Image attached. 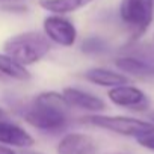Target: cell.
<instances>
[{
  "label": "cell",
  "mask_w": 154,
  "mask_h": 154,
  "mask_svg": "<svg viewBox=\"0 0 154 154\" xmlns=\"http://www.w3.org/2000/svg\"><path fill=\"white\" fill-rule=\"evenodd\" d=\"M69 107L62 94L54 91L41 92L24 110V119L41 131L56 133L68 125Z\"/></svg>",
  "instance_id": "1"
},
{
  "label": "cell",
  "mask_w": 154,
  "mask_h": 154,
  "mask_svg": "<svg viewBox=\"0 0 154 154\" xmlns=\"http://www.w3.org/2000/svg\"><path fill=\"white\" fill-rule=\"evenodd\" d=\"M0 74L20 82H27L32 77L30 71H27L24 65L18 63L15 59L9 57L5 53H0Z\"/></svg>",
  "instance_id": "12"
},
{
  "label": "cell",
  "mask_w": 154,
  "mask_h": 154,
  "mask_svg": "<svg viewBox=\"0 0 154 154\" xmlns=\"http://www.w3.org/2000/svg\"><path fill=\"white\" fill-rule=\"evenodd\" d=\"M20 154H44V152H39V151H30V149H24L23 152Z\"/></svg>",
  "instance_id": "17"
},
{
  "label": "cell",
  "mask_w": 154,
  "mask_h": 154,
  "mask_svg": "<svg viewBox=\"0 0 154 154\" xmlns=\"http://www.w3.org/2000/svg\"><path fill=\"white\" fill-rule=\"evenodd\" d=\"M85 79L91 83H95L98 86L106 88H116L128 83V77L122 72H116L107 68H91L85 72Z\"/></svg>",
  "instance_id": "10"
},
{
  "label": "cell",
  "mask_w": 154,
  "mask_h": 154,
  "mask_svg": "<svg viewBox=\"0 0 154 154\" xmlns=\"http://www.w3.org/2000/svg\"><path fill=\"white\" fill-rule=\"evenodd\" d=\"M51 44L48 38L39 32H24L5 41V54L15 59L21 65H33L48 54Z\"/></svg>",
  "instance_id": "2"
},
{
  "label": "cell",
  "mask_w": 154,
  "mask_h": 154,
  "mask_svg": "<svg viewBox=\"0 0 154 154\" xmlns=\"http://www.w3.org/2000/svg\"><path fill=\"white\" fill-rule=\"evenodd\" d=\"M2 118H6V112L3 109H0V119H2Z\"/></svg>",
  "instance_id": "18"
},
{
  "label": "cell",
  "mask_w": 154,
  "mask_h": 154,
  "mask_svg": "<svg viewBox=\"0 0 154 154\" xmlns=\"http://www.w3.org/2000/svg\"><path fill=\"white\" fill-rule=\"evenodd\" d=\"M83 122L91 124L98 128H104L113 131L116 134L130 136V137H140L148 133L154 131V124L149 121H142L128 116H109V115H89L83 118Z\"/></svg>",
  "instance_id": "3"
},
{
  "label": "cell",
  "mask_w": 154,
  "mask_h": 154,
  "mask_svg": "<svg viewBox=\"0 0 154 154\" xmlns=\"http://www.w3.org/2000/svg\"><path fill=\"white\" fill-rule=\"evenodd\" d=\"M121 20L131 29L134 36H140L154 17V0H122L119 6Z\"/></svg>",
  "instance_id": "4"
},
{
  "label": "cell",
  "mask_w": 154,
  "mask_h": 154,
  "mask_svg": "<svg viewBox=\"0 0 154 154\" xmlns=\"http://www.w3.org/2000/svg\"><path fill=\"white\" fill-rule=\"evenodd\" d=\"M97 142L86 133H66L59 145L57 154H95Z\"/></svg>",
  "instance_id": "7"
},
{
  "label": "cell",
  "mask_w": 154,
  "mask_h": 154,
  "mask_svg": "<svg viewBox=\"0 0 154 154\" xmlns=\"http://www.w3.org/2000/svg\"><path fill=\"white\" fill-rule=\"evenodd\" d=\"M0 154H17L11 146H5V145H0Z\"/></svg>",
  "instance_id": "16"
},
{
  "label": "cell",
  "mask_w": 154,
  "mask_h": 154,
  "mask_svg": "<svg viewBox=\"0 0 154 154\" xmlns=\"http://www.w3.org/2000/svg\"><path fill=\"white\" fill-rule=\"evenodd\" d=\"M62 95L65 97L66 103L71 106V107H77V109H82V110H88V112H101L106 109V104L104 101L94 95V94H89L83 89H79V88H72V86H68L62 91Z\"/></svg>",
  "instance_id": "8"
},
{
  "label": "cell",
  "mask_w": 154,
  "mask_h": 154,
  "mask_svg": "<svg viewBox=\"0 0 154 154\" xmlns=\"http://www.w3.org/2000/svg\"><path fill=\"white\" fill-rule=\"evenodd\" d=\"M91 2H94V0H39V5L45 11H50L56 15H62L74 12L89 5Z\"/></svg>",
  "instance_id": "13"
},
{
  "label": "cell",
  "mask_w": 154,
  "mask_h": 154,
  "mask_svg": "<svg viewBox=\"0 0 154 154\" xmlns=\"http://www.w3.org/2000/svg\"><path fill=\"white\" fill-rule=\"evenodd\" d=\"M107 50V44L103 38H98V36H91V38H86L82 44V51L88 53V54H100L103 51Z\"/></svg>",
  "instance_id": "14"
},
{
  "label": "cell",
  "mask_w": 154,
  "mask_h": 154,
  "mask_svg": "<svg viewBox=\"0 0 154 154\" xmlns=\"http://www.w3.org/2000/svg\"><path fill=\"white\" fill-rule=\"evenodd\" d=\"M109 100L121 107H128V109H143L148 104L146 95L143 91H140L136 86L130 85H122L109 89Z\"/></svg>",
  "instance_id": "6"
},
{
  "label": "cell",
  "mask_w": 154,
  "mask_h": 154,
  "mask_svg": "<svg viewBox=\"0 0 154 154\" xmlns=\"http://www.w3.org/2000/svg\"><path fill=\"white\" fill-rule=\"evenodd\" d=\"M115 65L118 69L134 77H154V63L145 57L122 56L115 59Z\"/></svg>",
  "instance_id": "11"
},
{
  "label": "cell",
  "mask_w": 154,
  "mask_h": 154,
  "mask_svg": "<svg viewBox=\"0 0 154 154\" xmlns=\"http://www.w3.org/2000/svg\"><path fill=\"white\" fill-rule=\"evenodd\" d=\"M0 143L5 146L29 148L35 143V140L23 127L8 121L6 118H2L0 119Z\"/></svg>",
  "instance_id": "9"
},
{
  "label": "cell",
  "mask_w": 154,
  "mask_h": 154,
  "mask_svg": "<svg viewBox=\"0 0 154 154\" xmlns=\"http://www.w3.org/2000/svg\"><path fill=\"white\" fill-rule=\"evenodd\" d=\"M44 33L48 41L62 47H71L77 39L75 26L68 18L60 15H50L44 20Z\"/></svg>",
  "instance_id": "5"
},
{
  "label": "cell",
  "mask_w": 154,
  "mask_h": 154,
  "mask_svg": "<svg viewBox=\"0 0 154 154\" xmlns=\"http://www.w3.org/2000/svg\"><path fill=\"white\" fill-rule=\"evenodd\" d=\"M151 119H152V124H154V113L151 115Z\"/></svg>",
  "instance_id": "19"
},
{
  "label": "cell",
  "mask_w": 154,
  "mask_h": 154,
  "mask_svg": "<svg viewBox=\"0 0 154 154\" xmlns=\"http://www.w3.org/2000/svg\"><path fill=\"white\" fill-rule=\"evenodd\" d=\"M136 140L139 142L140 146L154 151V131H152V133H148V134H145V136H140V137H137Z\"/></svg>",
  "instance_id": "15"
}]
</instances>
